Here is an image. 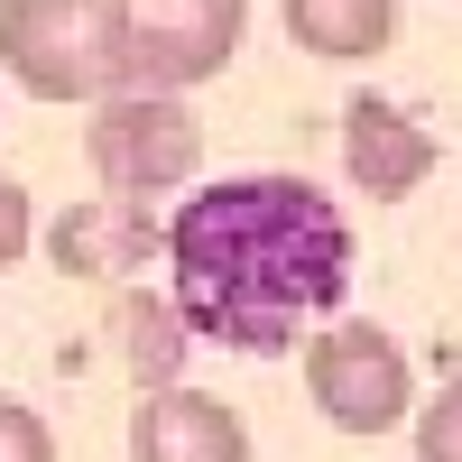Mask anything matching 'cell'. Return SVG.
I'll list each match as a JSON object with an SVG mask.
<instances>
[{"mask_svg": "<svg viewBox=\"0 0 462 462\" xmlns=\"http://www.w3.org/2000/svg\"><path fill=\"white\" fill-rule=\"evenodd\" d=\"M416 462H462V389H444L416 416Z\"/></svg>", "mask_w": 462, "mask_h": 462, "instance_id": "11", "label": "cell"}, {"mask_svg": "<svg viewBox=\"0 0 462 462\" xmlns=\"http://www.w3.org/2000/svg\"><path fill=\"white\" fill-rule=\"evenodd\" d=\"M28 241H37V204H28L19 176H0V268H19Z\"/></svg>", "mask_w": 462, "mask_h": 462, "instance_id": "12", "label": "cell"}, {"mask_svg": "<svg viewBox=\"0 0 462 462\" xmlns=\"http://www.w3.org/2000/svg\"><path fill=\"white\" fill-rule=\"evenodd\" d=\"M0 74L28 102H111L130 84L121 0H0Z\"/></svg>", "mask_w": 462, "mask_h": 462, "instance_id": "2", "label": "cell"}, {"mask_svg": "<svg viewBox=\"0 0 462 462\" xmlns=\"http://www.w3.org/2000/svg\"><path fill=\"white\" fill-rule=\"evenodd\" d=\"M287 37L324 65H370L398 37V0H287Z\"/></svg>", "mask_w": 462, "mask_h": 462, "instance_id": "8", "label": "cell"}, {"mask_svg": "<svg viewBox=\"0 0 462 462\" xmlns=\"http://www.w3.org/2000/svg\"><path fill=\"white\" fill-rule=\"evenodd\" d=\"M342 167H352V185L370 204H407L416 185L435 176V139L416 130L398 102L352 93V102H342Z\"/></svg>", "mask_w": 462, "mask_h": 462, "instance_id": "7", "label": "cell"}, {"mask_svg": "<svg viewBox=\"0 0 462 462\" xmlns=\"http://www.w3.org/2000/svg\"><path fill=\"white\" fill-rule=\"evenodd\" d=\"M250 0H121V47L139 93H185L241 56Z\"/></svg>", "mask_w": 462, "mask_h": 462, "instance_id": "5", "label": "cell"}, {"mask_svg": "<svg viewBox=\"0 0 462 462\" xmlns=\"http://www.w3.org/2000/svg\"><path fill=\"white\" fill-rule=\"evenodd\" d=\"M176 324L222 352L278 361L352 296V222L305 176H222L167 222Z\"/></svg>", "mask_w": 462, "mask_h": 462, "instance_id": "1", "label": "cell"}, {"mask_svg": "<svg viewBox=\"0 0 462 462\" xmlns=\"http://www.w3.org/2000/svg\"><path fill=\"white\" fill-rule=\"evenodd\" d=\"M84 158H93L111 204H158V195H176V185L204 167V130H195V111L176 93H111L93 111Z\"/></svg>", "mask_w": 462, "mask_h": 462, "instance_id": "3", "label": "cell"}, {"mask_svg": "<svg viewBox=\"0 0 462 462\" xmlns=\"http://www.w3.org/2000/svg\"><path fill=\"white\" fill-rule=\"evenodd\" d=\"M0 462H56L47 416H37V407H19V398H0Z\"/></svg>", "mask_w": 462, "mask_h": 462, "instance_id": "10", "label": "cell"}, {"mask_svg": "<svg viewBox=\"0 0 462 462\" xmlns=\"http://www.w3.org/2000/svg\"><path fill=\"white\" fill-rule=\"evenodd\" d=\"M130 462H250V426L241 407H222L204 389H139Z\"/></svg>", "mask_w": 462, "mask_h": 462, "instance_id": "6", "label": "cell"}, {"mask_svg": "<svg viewBox=\"0 0 462 462\" xmlns=\"http://www.w3.org/2000/svg\"><path fill=\"white\" fill-rule=\"evenodd\" d=\"M139 241H148V231H139V213L130 204H84V213H65L56 222V268H65V278H121V268L139 259Z\"/></svg>", "mask_w": 462, "mask_h": 462, "instance_id": "9", "label": "cell"}, {"mask_svg": "<svg viewBox=\"0 0 462 462\" xmlns=\"http://www.w3.org/2000/svg\"><path fill=\"white\" fill-rule=\"evenodd\" d=\"M305 398H315L324 426L342 435H389L398 416L416 407V370L398 352V333L379 324H324L305 342Z\"/></svg>", "mask_w": 462, "mask_h": 462, "instance_id": "4", "label": "cell"}]
</instances>
